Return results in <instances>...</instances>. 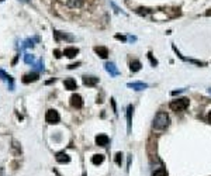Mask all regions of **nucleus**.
I'll list each match as a JSON object with an SVG mask.
<instances>
[{
    "mask_svg": "<svg viewBox=\"0 0 211 176\" xmlns=\"http://www.w3.org/2000/svg\"><path fill=\"white\" fill-rule=\"evenodd\" d=\"M24 59H26L27 63H34V58H32V55H28V54H27L26 57H24Z\"/></svg>",
    "mask_w": 211,
    "mask_h": 176,
    "instance_id": "nucleus-23",
    "label": "nucleus"
},
{
    "mask_svg": "<svg viewBox=\"0 0 211 176\" xmlns=\"http://www.w3.org/2000/svg\"><path fill=\"white\" fill-rule=\"evenodd\" d=\"M127 86L128 88H131V89H134V90H137V92L144 90V89L148 88V85L147 83H144V82H131V83H128Z\"/></svg>",
    "mask_w": 211,
    "mask_h": 176,
    "instance_id": "nucleus-8",
    "label": "nucleus"
},
{
    "mask_svg": "<svg viewBox=\"0 0 211 176\" xmlns=\"http://www.w3.org/2000/svg\"><path fill=\"white\" fill-rule=\"evenodd\" d=\"M104 66H106V70H107L111 76H117L118 73H120V72H118V69H117V66H115L113 62H107Z\"/></svg>",
    "mask_w": 211,
    "mask_h": 176,
    "instance_id": "nucleus-10",
    "label": "nucleus"
},
{
    "mask_svg": "<svg viewBox=\"0 0 211 176\" xmlns=\"http://www.w3.org/2000/svg\"><path fill=\"white\" fill-rule=\"evenodd\" d=\"M94 52H96L100 58H103V59H106V58L109 57V50H107L106 47H96V48H94Z\"/></svg>",
    "mask_w": 211,
    "mask_h": 176,
    "instance_id": "nucleus-12",
    "label": "nucleus"
},
{
    "mask_svg": "<svg viewBox=\"0 0 211 176\" xmlns=\"http://www.w3.org/2000/svg\"><path fill=\"white\" fill-rule=\"evenodd\" d=\"M70 104L75 107V108H82V106H83L82 96H80V94H72V97H70Z\"/></svg>",
    "mask_w": 211,
    "mask_h": 176,
    "instance_id": "nucleus-4",
    "label": "nucleus"
},
{
    "mask_svg": "<svg viewBox=\"0 0 211 176\" xmlns=\"http://www.w3.org/2000/svg\"><path fill=\"white\" fill-rule=\"evenodd\" d=\"M115 164L118 165V166H121V164H122V154L121 152H117V154H115Z\"/></svg>",
    "mask_w": 211,
    "mask_h": 176,
    "instance_id": "nucleus-20",
    "label": "nucleus"
},
{
    "mask_svg": "<svg viewBox=\"0 0 211 176\" xmlns=\"http://www.w3.org/2000/svg\"><path fill=\"white\" fill-rule=\"evenodd\" d=\"M189 106V99L187 97H182V99H177V100H173L170 103V108L173 111H180V110H185Z\"/></svg>",
    "mask_w": 211,
    "mask_h": 176,
    "instance_id": "nucleus-2",
    "label": "nucleus"
},
{
    "mask_svg": "<svg viewBox=\"0 0 211 176\" xmlns=\"http://www.w3.org/2000/svg\"><path fill=\"white\" fill-rule=\"evenodd\" d=\"M208 120H210V123H211V111L208 113Z\"/></svg>",
    "mask_w": 211,
    "mask_h": 176,
    "instance_id": "nucleus-28",
    "label": "nucleus"
},
{
    "mask_svg": "<svg viewBox=\"0 0 211 176\" xmlns=\"http://www.w3.org/2000/svg\"><path fill=\"white\" fill-rule=\"evenodd\" d=\"M79 54V50L77 48H73V47H69V48H65L64 55L68 58H75Z\"/></svg>",
    "mask_w": 211,
    "mask_h": 176,
    "instance_id": "nucleus-13",
    "label": "nucleus"
},
{
    "mask_svg": "<svg viewBox=\"0 0 211 176\" xmlns=\"http://www.w3.org/2000/svg\"><path fill=\"white\" fill-rule=\"evenodd\" d=\"M83 83L86 86H96L99 83V78L94 76H83Z\"/></svg>",
    "mask_w": 211,
    "mask_h": 176,
    "instance_id": "nucleus-11",
    "label": "nucleus"
},
{
    "mask_svg": "<svg viewBox=\"0 0 211 176\" xmlns=\"http://www.w3.org/2000/svg\"><path fill=\"white\" fill-rule=\"evenodd\" d=\"M182 92H185V89H177V90H173L172 96H175V94H177V93H182Z\"/></svg>",
    "mask_w": 211,
    "mask_h": 176,
    "instance_id": "nucleus-24",
    "label": "nucleus"
},
{
    "mask_svg": "<svg viewBox=\"0 0 211 176\" xmlns=\"http://www.w3.org/2000/svg\"><path fill=\"white\" fill-rule=\"evenodd\" d=\"M57 161L59 162V164H68L70 161V157L66 154V152H58L57 154Z\"/></svg>",
    "mask_w": 211,
    "mask_h": 176,
    "instance_id": "nucleus-9",
    "label": "nucleus"
},
{
    "mask_svg": "<svg viewBox=\"0 0 211 176\" xmlns=\"http://www.w3.org/2000/svg\"><path fill=\"white\" fill-rule=\"evenodd\" d=\"M149 11H151L149 9H144V7H139V9H137V13H138V14H144V16H147Z\"/></svg>",
    "mask_w": 211,
    "mask_h": 176,
    "instance_id": "nucleus-21",
    "label": "nucleus"
},
{
    "mask_svg": "<svg viewBox=\"0 0 211 176\" xmlns=\"http://www.w3.org/2000/svg\"><path fill=\"white\" fill-rule=\"evenodd\" d=\"M0 78H1V80H4V82L9 83V88H10V90H14V82H13V78H11V76L7 75L3 69H0Z\"/></svg>",
    "mask_w": 211,
    "mask_h": 176,
    "instance_id": "nucleus-5",
    "label": "nucleus"
},
{
    "mask_svg": "<svg viewBox=\"0 0 211 176\" xmlns=\"http://www.w3.org/2000/svg\"><path fill=\"white\" fill-rule=\"evenodd\" d=\"M79 65H80V63H79V62H77V63H72V65H69L68 68H69V69H75V68H77Z\"/></svg>",
    "mask_w": 211,
    "mask_h": 176,
    "instance_id": "nucleus-25",
    "label": "nucleus"
},
{
    "mask_svg": "<svg viewBox=\"0 0 211 176\" xmlns=\"http://www.w3.org/2000/svg\"><path fill=\"white\" fill-rule=\"evenodd\" d=\"M141 66H142V65H141L139 61H132V62L129 63V69L132 70V72H138V70L141 69Z\"/></svg>",
    "mask_w": 211,
    "mask_h": 176,
    "instance_id": "nucleus-18",
    "label": "nucleus"
},
{
    "mask_svg": "<svg viewBox=\"0 0 211 176\" xmlns=\"http://www.w3.org/2000/svg\"><path fill=\"white\" fill-rule=\"evenodd\" d=\"M154 176H167V170L163 169V168H160V169L155 170V172H154Z\"/></svg>",
    "mask_w": 211,
    "mask_h": 176,
    "instance_id": "nucleus-19",
    "label": "nucleus"
},
{
    "mask_svg": "<svg viewBox=\"0 0 211 176\" xmlns=\"http://www.w3.org/2000/svg\"><path fill=\"white\" fill-rule=\"evenodd\" d=\"M110 138L106 135V134H99L96 137V144L99 145V147H106V145L109 144Z\"/></svg>",
    "mask_w": 211,
    "mask_h": 176,
    "instance_id": "nucleus-7",
    "label": "nucleus"
},
{
    "mask_svg": "<svg viewBox=\"0 0 211 176\" xmlns=\"http://www.w3.org/2000/svg\"><path fill=\"white\" fill-rule=\"evenodd\" d=\"M65 88L68 89V90H75V89H77L76 80H75V79H72V78L66 79V80H65Z\"/></svg>",
    "mask_w": 211,
    "mask_h": 176,
    "instance_id": "nucleus-14",
    "label": "nucleus"
},
{
    "mask_svg": "<svg viewBox=\"0 0 211 176\" xmlns=\"http://www.w3.org/2000/svg\"><path fill=\"white\" fill-rule=\"evenodd\" d=\"M148 58H149V61H151V63H152V66H156V65H158V61L152 57V54H151V52L148 54Z\"/></svg>",
    "mask_w": 211,
    "mask_h": 176,
    "instance_id": "nucleus-22",
    "label": "nucleus"
},
{
    "mask_svg": "<svg viewBox=\"0 0 211 176\" xmlns=\"http://www.w3.org/2000/svg\"><path fill=\"white\" fill-rule=\"evenodd\" d=\"M0 1H3V0H0Z\"/></svg>",
    "mask_w": 211,
    "mask_h": 176,
    "instance_id": "nucleus-31",
    "label": "nucleus"
},
{
    "mask_svg": "<svg viewBox=\"0 0 211 176\" xmlns=\"http://www.w3.org/2000/svg\"><path fill=\"white\" fill-rule=\"evenodd\" d=\"M54 54H55V57H57V58H61V52H59L58 50L54 51Z\"/></svg>",
    "mask_w": 211,
    "mask_h": 176,
    "instance_id": "nucleus-26",
    "label": "nucleus"
},
{
    "mask_svg": "<svg viewBox=\"0 0 211 176\" xmlns=\"http://www.w3.org/2000/svg\"><path fill=\"white\" fill-rule=\"evenodd\" d=\"M169 124H170V119H169L167 113H165V111H159V113L155 116L152 127H154L155 130H165V128L169 127Z\"/></svg>",
    "mask_w": 211,
    "mask_h": 176,
    "instance_id": "nucleus-1",
    "label": "nucleus"
},
{
    "mask_svg": "<svg viewBox=\"0 0 211 176\" xmlns=\"http://www.w3.org/2000/svg\"><path fill=\"white\" fill-rule=\"evenodd\" d=\"M115 38H118V40H121V41H125V37H121V35H115Z\"/></svg>",
    "mask_w": 211,
    "mask_h": 176,
    "instance_id": "nucleus-27",
    "label": "nucleus"
},
{
    "mask_svg": "<svg viewBox=\"0 0 211 176\" xmlns=\"http://www.w3.org/2000/svg\"><path fill=\"white\" fill-rule=\"evenodd\" d=\"M132 111H134V107L129 104L127 108V130H128V132H131V126H132Z\"/></svg>",
    "mask_w": 211,
    "mask_h": 176,
    "instance_id": "nucleus-6",
    "label": "nucleus"
},
{
    "mask_svg": "<svg viewBox=\"0 0 211 176\" xmlns=\"http://www.w3.org/2000/svg\"><path fill=\"white\" fill-rule=\"evenodd\" d=\"M45 120H46V123H49V124H55L59 121V114H58L57 110H48L46 114H45Z\"/></svg>",
    "mask_w": 211,
    "mask_h": 176,
    "instance_id": "nucleus-3",
    "label": "nucleus"
},
{
    "mask_svg": "<svg viewBox=\"0 0 211 176\" xmlns=\"http://www.w3.org/2000/svg\"><path fill=\"white\" fill-rule=\"evenodd\" d=\"M66 4L69 7H80L83 4V0H66Z\"/></svg>",
    "mask_w": 211,
    "mask_h": 176,
    "instance_id": "nucleus-17",
    "label": "nucleus"
},
{
    "mask_svg": "<svg viewBox=\"0 0 211 176\" xmlns=\"http://www.w3.org/2000/svg\"><path fill=\"white\" fill-rule=\"evenodd\" d=\"M103 161H104V155H102V154H96V155H93V158H92V162L94 165L103 164Z\"/></svg>",
    "mask_w": 211,
    "mask_h": 176,
    "instance_id": "nucleus-16",
    "label": "nucleus"
},
{
    "mask_svg": "<svg viewBox=\"0 0 211 176\" xmlns=\"http://www.w3.org/2000/svg\"><path fill=\"white\" fill-rule=\"evenodd\" d=\"M21 1H26V3H28V1H30V0H21Z\"/></svg>",
    "mask_w": 211,
    "mask_h": 176,
    "instance_id": "nucleus-29",
    "label": "nucleus"
},
{
    "mask_svg": "<svg viewBox=\"0 0 211 176\" xmlns=\"http://www.w3.org/2000/svg\"><path fill=\"white\" fill-rule=\"evenodd\" d=\"M35 80H38V73H28V75H24V78H23L24 83L35 82Z\"/></svg>",
    "mask_w": 211,
    "mask_h": 176,
    "instance_id": "nucleus-15",
    "label": "nucleus"
},
{
    "mask_svg": "<svg viewBox=\"0 0 211 176\" xmlns=\"http://www.w3.org/2000/svg\"><path fill=\"white\" fill-rule=\"evenodd\" d=\"M208 92H210V93H211V89H210V90H208Z\"/></svg>",
    "mask_w": 211,
    "mask_h": 176,
    "instance_id": "nucleus-30",
    "label": "nucleus"
}]
</instances>
